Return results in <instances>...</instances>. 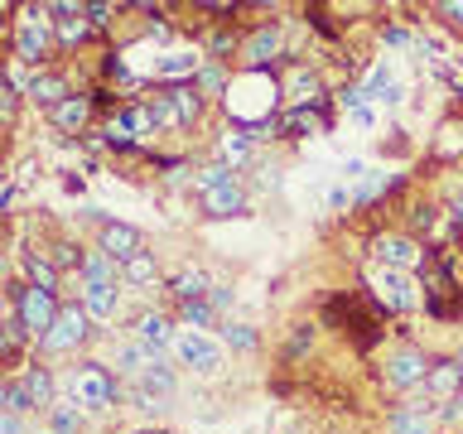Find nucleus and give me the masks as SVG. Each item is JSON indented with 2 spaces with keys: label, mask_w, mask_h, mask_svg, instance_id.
<instances>
[{
  "label": "nucleus",
  "mask_w": 463,
  "mask_h": 434,
  "mask_svg": "<svg viewBox=\"0 0 463 434\" xmlns=\"http://www.w3.org/2000/svg\"><path fill=\"white\" fill-rule=\"evenodd\" d=\"M198 193H203V212L208 217H237L246 208V193H241V184L232 179L227 165L203 169L198 174Z\"/></svg>",
  "instance_id": "obj_1"
},
{
  "label": "nucleus",
  "mask_w": 463,
  "mask_h": 434,
  "mask_svg": "<svg viewBox=\"0 0 463 434\" xmlns=\"http://www.w3.org/2000/svg\"><path fill=\"white\" fill-rule=\"evenodd\" d=\"M58 314H63V309H58V299L49 295V289H39V285H20V289H14V318H20V324H24V333H29V338H49V328L58 324Z\"/></svg>",
  "instance_id": "obj_2"
},
{
  "label": "nucleus",
  "mask_w": 463,
  "mask_h": 434,
  "mask_svg": "<svg viewBox=\"0 0 463 434\" xmlns=\"http://www.w3.org/2000/svg\"><path fill=\"white\" fill-rule=\"evenodd\" d=\"M68 391H72V401H78V405H92V410H107V405H116V396H121V386L111 382V372L97 367V362L72 367Z\"/></svg>",
  "instance_id": "obj_3"
},
{
  "label": "nucleus",
  "mask_w": 463,
  "mask_h": 434,
  "mask_svg": "<svg viewBox=\"0 0 463 434\" xmlns=\"http://www.w3.org/2000/svg\"><path fill=\"white\" fill-rule=\"evenodd\" d=\"M174 357H179L184 367H194V372H203V376H213V372H222V362H227V343H217L213 333L184 328L179 338H174Z\"/></svg>",
  "instance_id": "obj_4"
},
{
  "label": "nucleus",
  "mask_w": 463,
  "mask_h": 434,
  "mask_svg": "<svg viewBox=\"0 0 463 434\" xmlns=\"http://www.w3.org/2000/svg\"><path fill=\"white\" fill-rule=\"evenodd\" d=\"M372 289H376V299H382L386 309H396V314H405V309H415V304H420L415 280L405 270H376L372 275Z\"/></svg>",
  "instance_id": "obj_5"
},
{
  "label": "nucleus",
  "mask_w": 463,
  "mask_h": 434,
  "mask_svg": "<svg viewBox=\"0 0 463 434\" xmlns=\"http://www.w3.org/2000/svg\"><path fill=\"white\" fill-rule=\"evenodd\" d=\"M87 324H92V318H87V309H78V304H72V309H63L58 314V324L49 328V338H43L39 347L43 353H72V347H78L82 338H87Z\"/></svg>",
  "instance_id": "obj_6"
},
{
  "label": "nucleus",
  "mask_w": 463,
  "mask_h": 434,
  "mask_svg": "<svg viewBox=\"0 0 463 434\" xmlns=\"http://www.w3.org/2000/svg\"><path fill=\"white\" fill-rule=\"evenodd\" d=\"M372 251H376V260H382V270H405V275L425 260V251H420L411 237H376Z\"/></svg>",
  "instance_id": "obj_7"
},
{
  "label": "nucleus",
  "mask_w": 463,
  "mask_h": 434,
  "mask_svg": "<svg viewBox=\"0 0 463 434\" xmlns=\"http://www.w3.org/2000/svg\"><path fill=\"white\" fill-rule=\"evenodd\" d=\"M169 391H174V367L155 357L150 367H145V372L136 376V401H140V410H155V405L165 401Z\"/></svg>",
  "instance_id": "obj_8"
},
{
  "label": "nucleus",
  "mask_w": 463,
  "mask_h": 434,
  "mask_svg": "<svg viewBox=\"0 0 463 434\" xmlns=\"http://www.w3.org/2000/svg\"><path fill=\"white\" fill-rule=\"evenodd\" d=\"M43 49H49V24H43L39 10H29L14 29V53H20V63H39Z\"/></svg>",
  "instance_id": "obj_9"
},
{
  "label": "nucleus",
  "mask_w": 463,
  "mask_h": 434,
  "mask_svg": "<svg viewBox=\"0 0 463 434\" xmlns=\"http://www.w3.org/2000/svg\"><path fill=\"white\" fill-rule=\"evenodd\" d=\"M101 251L126 266L130 256H140V251H145V237H140L136 227H126V222H107V227H101Z\"/></svg>",
  "instance_id": "obj_10"
},
{
  "label": "nucleus",
  "mask_w": 463,
  "mask_h": 434,
  "mask_svg": "<svg viewBox=\"0 0 463 434\" xmlns=\"http://www.w3.org/2000/svg\"><path fill=\"white\" fill-rule=\"evenodd\" d=\"M430 376V362H425V353H415V347H405V353H396L386 362V382L391 386H415V382H425Z\"/></svg>",
  "instance_id": "obj_11"
},
{
  "label": "nucleus",
  "mask_w": 463,
  "mask_h": 434,
  "mask_svg": "<svg viewBox=\"0 0 463 434\" xmlns=\"http://www.w3.org/2000/svg\"><path fill=\"white\" fill-rule=\"evenodd\" d=\"M367 101H382V107H401V97H405V87L396 82V72H391L386 63H376L372 68V78H367Z\"/></svg>",
  "instance_id": "obj_12"
},
{
  "label": "nucleus",
  "mask_w": 463,
  "mask_h": 434,
  "mask_svg": "<svg viewBox=\"0 0 463 434\" xmlns=\"http://www.w3.org/2000/svg\"><path fill=\"white\" fill-rule=\"evenodd\" d=\"M116 304H121L116 285H82V309H87V318L107 324V318H116Z\"/></svg>",
  "instance_id": "obj_13"
},
{
  "label": "nucleus",
  "mask_w": 463,
  "mask_h": 434,
  "mask_svg": "<svg viewBox=\"0 0 463 434\" xmlns=\"http://www.w3.org/2000/svg\"><path fill=\"white\" fill-rule=\"evenodd\" d=\"M136 338L150 347V353H159V347H169L179 333H174V324L165 314H140V324H136Z\"/></svg>",
  "instance_id": "obj_14"
},
{
  "label": "nucleus",
  "mask_w": 463,
  "mask_h": 434,
  "mask_svg": "<svg viewBox=\"0 0 463 434\" xmlns=\"http://www.w3.org/2000/svg\"><path fill=\"white\" fill-rule=\"evenodd\" d=\"M29 101H39V107H63L68 101V82L58 78V72H34V82H29Z\"/></svg>",
  "instance_id": "obj_15"
},
{
  "label": "nucleus",
  "mask_w": 463,
  "mask_h": 434,
  "mask_svg": "<svg viewBox=\"0 0 463 434\" xmlns=\"http://www.w3.org/2000/svg\"><path fill=\"white\" fill-rule=\"evenodd\" d=\"M425 386L434 391V396L454 401V391L463 386V362H439V367H430V376H425Z\"/></svg>",
  "instance_id": "obj_16"
},
{
  "label": "nucleus",
  "mask_w": 463,
  "mask_h": 434,
  "mask_svg": "<svg viewBox=\"0 0 463 434\" xmlns=\"http://www.w3.org/2000/svg\"><path fill=\"white\" fill-rule=\"evenodd\" d=\"M20 382H24V391H29V401H34V410H53V376L49 372H43V367H24V376H20Z\"/></svg>",
  "instance_id": "obj_17"
},
{
  "label": "nucleus",
  "mask_w": 463,
  "mask_h": 434,
  "mask_svg": "<svg viewBox=\"0 0 463 434\" xmlns=\"http://www.w3.org/2000/svg\"><path fill=\"white\" fill-rule=\"evenodd\" d=\"M49 429L53 434H82V405L78 401H53V410H49Z\"/></svg>",
  "instance_id": "obj_18"
},
{
  "label": "nucleus",
  "mask_w": 463,
  "mask_h": 434,
  "mask_svg": "<svg viewBox=\"0 0 463 434\" xmlns=\"http://www.w3.org/2000/svg\"><path fill=\"white\" fill-rule=\"evenodd\" d=\"M275 53H280V29H256L251 43H246V63L260 68V63H270Z\"/></svg>",
  "instance_id": "obj_19"
},
{
  "label": "nucleus",
  "mask_w": 463,
  "mask_h": 434,
  "mask_svg": "<svg viewBox=\"0 0 463 434\" xmlns=\"http://www.w3.org/2000/svg\"><path fill=\"white\" fill-rule=\"evenodd\" d=\"M194 72H198V53L174 49L165 58H155V78H194Z\"/></svg>",
  "instance_id": "obj_20"
},
{
  "label": "nucleus",
  "mask_w": 463,
  "mask_h": 434,
  "mask_svg": "<svg viewBox=\"0 0 463 434\" xmlns=\"http://www.w3.org/2000/svg\"><path fill=\"white\" fill-rule=\"evenodd\" d=\"M87 116H92V97H68L63 107H53V121L63 130H82Z\"/></svg>",
  "instance_id": "obj_21"
},
{
  "label": "nucleus",
  "mask_w": 463,
  "mask_h": 434,
  "mask_svg": "<svg viewBox=\"0 0 463 434\" xmlns=\"http://www.w3.org/2000/svg\"><path fill=\"white\" fill-rule=\"evenodd\" d=\"M82 280L87 285H116V260L107 251H87L82 256Z\"/></svg>",
  "instance_id": "obj_22"
},
{
  "label": "nucleus",
  "mask_w": 463,
  "mask_h": 434,
  "mask_svg": "<svg viewBox=\"0 0 463 434\" xmlns=\"http://www.w3.org/2000/svg\"><path fill=\"white\" fill-rule=\"evenodd\" d=\"M169 97V107H174V121L188 126V121H198V111H203V101H198V87H174Z\"/></svg>",
  "instance_id": "obj_23"
},
{
  "label": "nucleus",
  "mask_w": 463,
  "mask_h": 434,
  "mask_svg": "<svg viewBox=\"0 0 463 434\" xmlns=\"http://www.w3.org/2000/svg\"><path fill=\"white\" fill-rule=\"evenodd\" d=\"M0 410H5V415H29V410H34L24 382H5V391H0Z\"/></svg>",
  "instance_id": "obj_24"
},
{
  "label": "nucleus",
  "mask_w": 463,
  "mask_h": 434,
  "mask_svg": "<svg viewBox=\"0 0 463 434\" xmlns=\"http://www.w3.org/2000/svg\"><path fill=\"white\" fill-rule=\"evenodd\" d=\"M121 275H126L130 285H155V275H159V270H155V256H150V251L130 256L126 266H121Z\"/></svg>",
  "instance_id": "obj_25"
},
{
  "label": "nucleus",
  "mask_w": 463,
  "mask_h": 434,
  "mask_svg": "<svg viewBox=\"0 0 463 434\" xmlns=\"http://www.w3.org/2000/svg\"><path fill=\"white\" fill-rule=\"evenodd\" d=\"M24 270H29V280H34L39 289H49V295L58 289V266H53V260H43V256H24Z\"/></svg>",
  "instance_id": "obj_26"
},
{
  "label": "nucleus",
  "mask_w": 463,
  "mask_h": 434,
  "mask_svg": "<svg viewBox=\"0 0 463 434\" xmlns=\"http://www.w3.org/2000/svg\"><path fill=\"white\" fill-rule=\"evenodd\" d=\"M174 295H179L184 304L188 299H208V275H203V270H184L179 280H174Z\"/></svg>",
  "instance_id": "obj_27"
},
{
  "label": "nucleus",
  "mask_w": 463,
  "mask_h": 434,
  "mask_svg": "<svg viewBox=\"0 0 463 434\" xmlns=\"http://www.w3.org/2000/svg\"><path fill=\"white\" fill-rule=\"evenodd\" d=\"M289 101H299V111L318 101V78L314 72H295V82H289Z\"/></svg>",
  "instance_id": "obj_28"
},
{
  "label": "nucleus",
  "mask_w": 463,
  "mask_h": 434,
  "mask_svg": "<svg viewBox=\"0 0 463 434\" xmlns=\"http://www.w3.org/2000/svg\"><path fill=\"white\" fill-rule=\"evenodd\" d=\"M184 324L194 328V333L208 328V324H213V299H188V304H184Z\"/></svg>",
  "instance_id": "obj_29"
},
{
  "label": "nucleus",
  "mask_w": 463,
  "mask_h": 434,
  "mask_svg": "<svg viewBox=\"0 0 463 434\" xmlns=\"http://www.w3.org/2000/svg\"><path fill=\"white\" fill-rule=\"evenodd\" d=\"M217 155L232 159V165H241V159L251 155V136H241V130H237V136H227L222 145H217Z\"/></svg>",
  "instance_id": "obj_30"
},
{
  "label": "nucleus",
  "mask_w": 463,
  "mask_h": 434,
  "mask_svg": "<svg viewBox=\"0 0 463 434\" xmlns=\"http://www.w3.org/2000/svg\"><path fill=\"white\" fill-rule=\"evenodd\" d=\"M314 126H318V116H314L309 107L295 111V116H285V130H289V136H304V130H314Z\"/></svg>",
  "instance_id": "obj_31"
},
{
  "label": "nucleus",
  "mask_w": 463,
  "mask_h": 434,
  "mask_svg": "<svg viewBox=\"0 0 463 434\" xmlns=\"http://www.w3.org/2000/svg\"><path fill=\"white\" fill-rule=\"evenodd\" d=\"M391 434H425V420H415V415L396 410V415H391Z\"/></svg>",
  "instance_id": "obj_32"
},
{
  "label": "nucleus",
  "mask_w": 463,
  "mask_h": 434,
  "mask_svg": "<svg viewBox=\"0 0 463 434\" xmlns=\"http://www.w3.org/2000/svg\"><path fill=\"white\" fill-rule=\"evenodd\" d=\"M29 338V333H24V324H20V318H10V324H5V357H14V353H20V343Z\"/></svg>",
  "instance_id": "obj_33"
},
{
  "label": "nucleus",
  "mask_w": 463,
  "mask_h": 434,
  "mask_svg": "<svg viewBox=\"0 0 463 434\" xmlns=\"http://www.w3.org/2000/svg\"><path fill=\"white\" fill-rule=\"evenodd\" d=\"M222 78H227V72L217 68V63H208V68L198 72V92H217V87H222Z\"/></svg>",
  "instance_id": "obj_34"
},
{
  "label": "nucleus",
  "mask_w": 463,
  "mask_h": 434,
  "mask_svg": "<svg viewBox=\"0 0 463 434\" xmlns=\"http://www.w3.org/2000/svg\"><path fill=\"white\" fill-rule=\"evenodd\" d=\"M222 343H232V347H241V353H246V347H256V333L237 324V328H227V333H222Z\"/></svg>",
  "instance_id": "obj_35"
},
{
  "label": "nucleus",
  "mask_w": 463,
  "mask_h": 434,
  "mask_svg": "<svg viewBox=\"0 0 463 434\" xmlns=\"http://www.w3.org/2000/svg\"><path fill=\"white\" fill-rule=\"evenodd\" d=\"M347 121H353L357 130H372V126H376V116H372V107H357V111H347Z\"/></svg>",
  "instance_id": "obj_36"
},
{
  "label": "nucleus",
  "mask_w": 463,
  "mask_h": 434,
  "mask_svg": "<svg viewBox=\"0 0 463 434\" xmlns=\"http://www.w3.org/2000/svg\"><path fill=\"white\" fill-rule=\"evenodd\" d=\"M0 434H24L20 415H5V410H0Z\"/></svg>",
  "instance_id": "obj_37"
},
{
  "label": "nucleus",
  "mask_w": 463,
  "mask_h": 434,
  "mask_svg": "<svg viewBox=\"0 0 463 434\" xmlns=\"http://www.w3.org/2000/svg\"><path fill=\"white\" fill-rule=\"evenodd\" d=\"M72 260H78L72 246H53V266H72Z\"/></svg>",
  "instance_id": "obj_38"
},
{
  "label": "nucleus",
  "mask_w": 463,
  "mask_h": 434,
  "mask_svg": "<svg viewBox=\"0 0 463 434\" xmlns=\"http://www.w3.org/2000/svg\"><path fill=\"white\" fill-rule=\"evenodd\" d=\"M411 222L430 231V227H434V208H415V212H411Z\"/></svg>",
  "instance_id": "obj_39"
},
{
  "label": "nucleus",
  "mask_w": 463,
  "mask_h": 434,
  "mask_svg": "<svg viewBox=\"0 0 463 434\" xmlns=\"http://www.w3.org/2000/svg\"><path fill=\"white\" fill-rule=\"evenodd\" d=\"M343 174H347V179H362V174H367V159H347Z\"/></svg>",
  "instance_id": "obj_40"
},
{
  "label": "nucleus",
  "mask_w": 463,
  "mask_h": 434,
  "mask_svg": "<svg viewBox=\"0 0 463 434\" xmlns=\"http://www.w3.org/2000/svg\"><path fill=\"white\" fill-rule=\"evenodd\" d=\"M386 43H391V49H405V43H411V34H405V29H386Z\"/></svg>",
  "instance_id": "obj_41"
},
{
  "label": "nucleus",
  "mask_w": 463,
  "mask_h": 434,
  "mask_svg": "<svg viewBox=\"0 0 463 434\" xmlns=\"http://www.w3.org/2000/svg\"><path fill=\"white\" fill-rule=\"evenodd\" d=\"M87 14H92V24H107V14H111V5H87Z\"/></svg>",
  "instance_id": "obj_42"
},
{
  "label": "nucleus",
  "mask_w": 463,
  "mask_h": 434,
  "mask_svg": "<svg viewBox=\"0 0 463 434\" xmlns=\"http://www.w3.org/2000/svg\"><path fill=\"white\" fill-rule=\"evenodd\" d=\"M444 14H454V20H463V5L454 0V5H444Z\"/></svg>",
  "instance_id": "obj_43"
},
{
  "label": "nucleus",
  "mask_w": 463,
  "mask_h": 434,
  "mask_svg": "<svg viewBox=\"0 0 463 434\" xmlns=\"http://www.w3.org/2000/svg\"><path fill=\"white\" fill-rule=\"evenodd\" d=\"M454 227L463 231V203H454Z\"/></svg>",
  "instance_id": "obj_44"
}]
</instances>
